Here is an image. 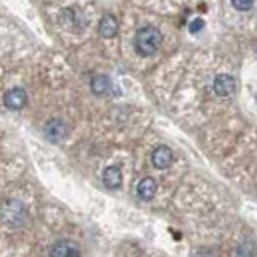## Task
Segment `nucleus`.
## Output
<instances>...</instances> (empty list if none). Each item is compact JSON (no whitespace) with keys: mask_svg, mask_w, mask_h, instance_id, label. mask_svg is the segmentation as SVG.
<instances>
[{"mask_svg":"<svg viewBox=\"0 0 257 257\" xmlns=\"http://www.w3.org/2000/svg\"><path fill=\"white\" fill-rule=\"evenodd\" d=\"M26 101H28L26 92H24V88L21 87L12 88V90H8L4 96V103L8 109H21L24 108Z\"/></svg>","mask_w":257,"mask_h":257,"instance_id":"obj_4","label":"nucleus"},{"mask_svg":"<svg viewBox=\"0 0 257 257\" xmlns=\"http://www.w3.org/2000/svg\"><path fill=\"white\" fill-rule=\"evenodd\" d=\"M236 257H257V247L252 241H244L236 249Z\"/></svg>","mask_w":257,"mask_h":257,"instance_id":"obj_11","label":"nucleus"},{"mask_svg":"<svg viewBox=\"0 0 257 257\" xmlns=\"http://www.w3.org/2000/svg\"><path fill=\"white\" fill-rule=\"evenodd\" d=\"M109 87H111L109 77L103 76V74L93 77V80H92V92L95 95H104V93L109 90Z\"/></svg>","mask_w":257,"mask_h":257,"instance_id":"obj_10","label":"nucleus"},{"mask_svg":"<svg viewBox=\"0 0 257 257\" xmlns=\"http://www.w3.org/2000/svg\"><path fill=\"white\" fill-rule=\"evenodd\" d=\"M161 42H163V36L156 28H142L135 36V52L140 56H151L158 52Z\"/></svg>","mask_w":257,"mask_h":257,"instance_id":"obj_1","label":"nucleus"},{"mask_svg":"<svg viewBox=\"0 0 257 257\" xmlns=\"http://www.w3.org/2000/svg\"><path fill=\"white\" fill-rule=\"evenodd\" d=\"M156 191H158V183L155 179H151V177H145V179H142L139 187H137V193H139L140 199H143V201H151L156 196Z\"/></svg>","mask_w":257,"mask_h":257,"instance_id":"obj_8","label":"nucleus"},{"mask_svg":"<svg viewBox=\"0 0 257 257\" xmlns=\"http://www.w3.org/2000/svg\"><path fill=\"white\" fill-rule=\"evenodd\" d=\"M151 163H153V166H155L156 169H159V171H164V169L171 167L172 163H174V153H172V150L169 148V147H166V145H161V147H158L155 151H153Z\"/></svg>","mask_w":257,"mask_h":257,"instance_id":"obj_2","label":"nucleus"},{"mask_svg":"<svg viewBox=\"0 0 257 257\" xmlns=\"http://www.w3.org/2000/svg\"><path fill=\"white\" fill-rule=\"evenodd\" d=\"M50 257H80L79 249L69 241H60L50 251Z\"/></svg>","mask_w":257,"mask_h":257,"instance_id":"obj_9","label":"nucleus"},{"mask_svg":"<svg viewBox=\"0 0 257 257\" xmlns=\"http://www.w3.org/2000/svg\"><path fill=\"white\" fill-rule=\"evenodd\" d=\"M103 183L106 188L117 190L122 185V172L117 166H109L103 172Z\"/></svg>","mask_w":257,"mask_h":257,"instance_id":"obj_7","label":"nucleus"},{"mask_svg":"<svg viewBox=\"0 0 257 257\" xmlns=\"http://www.w3.org/2000/svg\"><path fill=\"white\" fill-rule=\"evenodd\" d=\"M236 90L235 79L228 74H219L214 79V92L219 96H228Z\"/></svg>","mask_w":257,"mask_h":257,"instance_id":"obj_5","label":"nucleus"},{"mask_svg":"<svg viewBox=\"0 0 257 257\" xmlns=\"http://www.w3.org/2000/svg\"><path fill=\"white\" fill-rule=\"evenodd\" d=\"M203 28H204V21L201 18H196L190 23V31L193 32V34H196V32H199Z\"/></svg>","mask_w":257,"mask_h":257,"instance_id":"obj_13","label":"nucleus"},{"mask_svg":"<svg viewBox=\"0 0 257 257\" xmlns=\"http://www.w3.org/2000/svg\"><path fill=\"white\" fill-rule=\"evenodd\" d=\"M231 5L235 7L238 12H247L252 8L254 0H231Z\"/></svg>","mask_w":257,"mask_h":257,"instance_id":"obj_12","label":"nucleus"},{"mask_svg":"<svg viewBox=\"0 0 257 257\" xmlns=\"http://www.w3.org/2000/svg\"><path fill=\"white\" fill-rule=\"evenodd\" d=\"M119 31V23L112 15H104L98 24V34L104 39H112Z\"/></svg>","mask_w":257,"mask_h":257,"instance_id":"obj_6","label":"nucleus"},{"mask_svg":"<svg viewBox=\"0 0 257 257\" xmlns=\"http://www.w3.org/2000/svg\"><path fill=\"white\" fill-rule=\"evenodd\" d=\"M44 132H45V137L48 140L56 143V142H60V140L64 139V137H66L68 127L61 119H52V120H48V122L45 124Z\"/></svg>","mask_w":257,"mask_h":257,"instance_id":"obj_3","label":"nucleus"}]
</instances>
